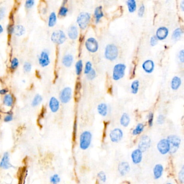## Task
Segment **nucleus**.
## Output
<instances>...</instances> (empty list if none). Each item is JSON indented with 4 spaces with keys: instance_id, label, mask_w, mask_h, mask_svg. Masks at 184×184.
Segmentation results:
<instances>
[{
    "instance_id": "41",
    "label": "nucleus",
    "mask_w": 184,
    "mask_h": 184,
    "mask_svg": "<svg viewBox=\"0 0 184 184\" xmlns=\"http://www.w3.org/2000/svg\"><path fill=\"white\" fill-rule=\"evenodd\" d=\"M93 68H92V63L90 61L86 62V63H85V68L84 69V74L86 75L91 72V70Z\"/></svg>"
},
{
    "instance_id": "42",
    "label": "nucleus",
    "mask_w": 184,
    "mask_h": 184,
    "mask_svg": "<svg viewBox=\"0 0 184 184\" xmlns=\"http://www.w3.org/2000/svg\"><path fill=\"white\" fill-rule=\"evenodd\" d=\"M165 119H166V118H165V115L162 114H160L157 117L156 123L159 125H162L165 123Z\"/></svg>"
},
{
    "instance_id": "30",
    "label": "nucleus",
    "mask_w": 184,
    "mask_h": 184,
    "mask_svg": "<svg viewBox=\"0 0 184 184\" xmlns=\"http://www.w3.org/2000/svg\"><path fill=\"white\" fill-rule=\"evenodd\" d=\"M128 11L130 13H133L136 10L137 5L135 0H128L126 2Z\"/></svg>"
},
{
    "instance_id": "37",
    "label": "nucleus",
    "mask_w": 184,
    "mask_h": 184,
    "mask_svg": "<svg viewBox=\"0 0 184 184\" xmlns=\"http://www.w3.org/2000/svg\"><path fill=\"white\" fill-rule=\"evenodd\" d=\"M178 180L180 184L184 183V166L183 165L178 173Z\"/></svg>"
},
{
    "instance_id": "10",
    "label": "nucleus",
    "mask_w": 184,
    "mask_h": 184,
    "mask_svg": "<svg viewBox=\"0 0 184 184\" xmlns=\"http://www.w3.org/2000/svg\"><path fill=\"white\" fill-rule=\"evenodd\" d=\"M72 90L69 86L64 88L60 94V100L63 104H67L69 103L72 98Z\"/></svg>"
},
{
    "instance_id": "34",
    "label": "nucleus",
    "mask_w": 184,
    "mask_h": 184,
    "mask_svg": "<svg viewBox=\"0 0 184 184\" xmlns=\"http://www.w3.org/2000/svg\"><path fill=\"white\" fill-rule=\"evenodd\" d=\"M83 69V63L82 60H78L75 64V72L77 76H80Z\"/></svg>"
},
{
    "instance_id": "7",
    "label": "nucleus",
    "mask_w": 184,
    "mask_h": 184,
    "mask_svg": "<svg viewBox=\"0 0 184 184\" xmlns=\"http://www.w3.org/2000/svg\"><path fill=\"white\" fill-rule=\"evenodd\" d=\"M157 151L160 154L165 156L170 153L171 146L166 138H162L158 142L156 145Z\"/></svg>"
},
{
    "instance_id": "15",
    "label": "nucleus",
    "mask_w": 184,
    "mask_h": 184,
    "mask_svg": "<svg viewBox=\"0 0 184 184\" xmlns=\"http://www.w3.org/2000/svg\"><path fill=\"white\" fill-rule=\"evenodd\" d=\"M164 172V167L162 164H156L152 170L153 177L155 180H158L163 176Z\"/></svg>"
},
{
    "instance_id": "25",
    "label": "nucleus",
    "mask_w": 184,
    "mask_h": 184,
    "mask_svg": "<svg viewBox=\"0 0 184 184\" xmlns=\"http://www.w3.org/2000/svg\"><path fill=\"white\" fill-rule=\"evenodd\" d=\"M94 15L95 23L96 24H98L100 22L101 19H102V17L104 16V12L103 11L102 6H98V7H97L95 9Z\"/></svg>"
},
{
    "instance_id": "35",
    "label": "nucleus",
    "mask_w": 184,
    "mask_h": 184,
    "mask_svg": "<svg viewBox=\"0 0 184 184\" xmlns=\"http://www.w3.org/2000/svg\"><path fill=\"white\" fill-rule=\"evenodd\" d=\"M97 178L98 179L99 181H101L102 183H105L107 180V176L106 173H105L103 171H99L98 173H97Z\"/></svg>"
},
{
    "instance_id": "11",
    "label": "nucleus",
    "mask_w": 184,
    "mask_h": 184,
    "mask_svg": "<svg viewBox=\"0 0 184 184\" xmlns=\"http://www.w3.org/2000/svg\"><path fill=\"white\" fill-rule=\"evenodd\" d=\"M39 65L40 66L45 68L49 65L50 63V57L49 50L44 49L42 50L39 54L38 57Z\"/></svg>"
},
{
    "instance_id": "46",
    "label": "nucleus",
    "mask_w": 184,
    "mask_h": 184,
    "mask_svg": "<svg viewBox=\"0 0 184 184\" xmlns=\"http://www.w3.org/2000/svg\"><path fill=\"white\" fill-rule=\"evenodd\" d=\"M35 3V2L34 0H27L25 2V7L27 9H30L33 7Z\"/></svg>"
},
{
    "instance_id": "43",
    "label": "nucleus",
    "mask_w": 184,
    "mask_h": 184,
    "mask_svg": "<svg viewBox=\"0 0 184 184\" xmlns=\"http://www.w3.org/2000/svg\"><path fill=\"white\" fill-rule=\"evenodd\" d=\"M96 77V72L94 69H92L91 72L86 74V77L88 80H94Z\"/></svg>"
},
{
    "instance_id": "40",
    "label": "nucleus",
    "mask_w": 184,
    "mask_h": 184,
    "mask_svg": "<svg viewBox=\"0 0 184 184\" xmlns=\"http://www.w3.org/2000/svg\"><path fill=\"white\" fill-rule=\"evenodd\" d=\"M154 113L152 112L148 113V115L147 116V124L148 127H152L154 123Z\"/></svg>"
},
{
    "instance_id": "38",
    "label": "nucleus",
    "mask_w": 184,
    "mask_h": 184,
    "mask_svg": "<svg viewBox=\"0 0 184 184\" xmlns=\"http://www.w3.org/2000/svg\"><path fill=\"white\" fill-rule=\"evenodd\" d=\"M68 11H69L68 8L64 5H63L60 7V8L59 9L58 16L60 17H66L68 13Z\"/></svg>"
},
{
    "instance_id": "24",
    "label": "nucleus",
    "mask_w": 184,
    "mask_h": 184,
    "mask_svg": "<svg viewBox=\"0 0 184 184\" xmlns=\"http://www.w3.org/2000/svg\"><path fill=\"white\" fill-rule=\"evenodd\" d=\"M74 58L73 55L70 54H68L64 55L62 58V63L65 67L69 68L72 66V64L74 62Z\"/></svg>"
},
{
    "instance_id": "19",
    "label": "nucleus",
    "mask_w": 184,
    "mask_h": 184,
    "mask_svg": "<svg viewBox=\"0 0 184 184\" xmlns=\"http://www.w3.org/2000/svg\"><path fill=\"white\" fill-rule=\"evenodd\" d=\"M49 107L52 113H56L60 108V102L55 97H51L49 102Z\"/></svg>"
},
{
    "instance_id": "31",
    "label": "nucleus",
    "mask_w": 184,
    "mask_h": 184,
    "mask_svg": "<svg viewBox=\"0 0 184 184\" xmlns=\"http://www.w3.org/2000/svg\"><path fill=\"white\" fill-rule=\"evenodd\" d=\"M25 32V28L22 25H16L14 26V34L16 36H22Z\"/></svg>"
},
{
    "instance_id": "29",
    "label": "nucleus",
    "mask_w": 184,
    "mask_h": 184,
    "mask_svg": "<svg viewBox=\"0 0 184 184\" xmlns=\"http://www.w3.org/2000/svg\"><path fill=\"white\" fill-rule=\"evenodd\" d=\"M57 21V17L56 13L52 11L50 14L48 21V25L50 28L54 27Z\"/></svg>"
},
{
    "instance_id": "5",
    "label": "nucleus",
    "mask_w": 184,
    "mask_h": 184,
    "mask_svg": "<svg viewBox=\"0 0 184 184\" xmlns=\"http://www.w3.org/2000/svg\"><path fill=\"white\" fill-rule=\"evenodd\" d=\"M91 15L88 12H81L77 17V23L82 30H85L90 22Z\"/></svg>"
},
{
    "instance_id": "48",
    "label": "nucleus",
    "mask_w": 184,
    "mask_h": 184,
    "mask_svg": "<svg viewBox=\"0 0 184 184\" xmlns=\"http://www.w3.org/2000/svg\"><path fill=\"white\" fill-rule=\"evenodd\" d=\"M158 39H157V37L155 35L151 36L150 39V44L151 45V46L152 47L156 46L158 44Z\"/></svg>"
},
{
    "instance_id": "50",
    "label": "nucleus",
    "mask_w": 184,
    "mask_h": 184,
    "mask_svg": "<svg viewBox=\"0 0 184 184\" xmlns=\"http://www.w3.org/2000/svg\"><path fill=\"white\" fill-rule=\"evenodd\" d=\"M14 25H8L7 27V33L9 35H12L13 34V32H14Z\"/></svg>"
},
{
    "instance_id": "9",
    "label": "nucleus",
    "mask_w": 184,
    "mask_h": 184,
    "mask_svg": "<svg viewBox=\"0 0 184 184\" xmlns=\"http://www.w3.org/2000/svg\"><path fill=\"white\" fill-rule=\"evenodd\" d=\"M66 39V35L63 30H55L51 35V40L55 44L58 45L63 44Z\"/></svg>"
},
{
    "instance_id": "33",
    "label": "nucleus",
    "mask_w": 184,
    "mask_h": 184,
    "mask_svg": "<svg viewBox=\"0 0 184 184\" xmlns=\"http://www.w3.org/2000/svg\"><path fill=\"white\" fill-rule=\"evenodd\" d=\"M139 84L140 83L139 81L137 80H135L132 82L131 84V92L132 94H138V91H139Z\"/></svg>"
},
{
    "instance_id": "54",
    "label": "nucleus",
    "mask_w": 184,
    "mask_h": 184,
    "mask_svg": "<svg viewBox=\"0 0 184 184\" xmlns=\"http://www.w3.org/2000/svg\"><path fill=\"white\" fill-rule=\"evenodd\" d=\"M3 30H4V29H3V27H2V25L0 24V34L3 33Z\"/></svg>"
},
{
    "instance_id": "52",
    "label": "nucleus",
    "mask_w": 184,
    "mask_h": 184,
    "mask_svg": "<svg viewBox=\"0 0 184 184\" xmlns=\"http://www.w3.org/2000/svg\"><path fill=\"white\" fill-rule=\"evenodd\" d=\"M8 89L7 88H3L0 89V95H5L6 94H8Z\"/></svg>"
},
{
    "instance_id": "4",
    "label": "nucleus",
    "mask_w": 184,
    "mask_h": 184,
    "mask_svg": "<svg viewBox=\"0 0 184 184\" xmlns=\"http://www.w3.org/2000/svg\"><path fill=\"white\" fill-rule=\"evenodd\" d=\"M126 69L127 66L125 64H116L113 68V80L117 81L123 78L125 74Z\"/></svg>"
},
{
    "instance_id": "2",
    "label": "nucleus",
    "mask_w": 184,
    "mask_h": 184,
    "mask_svg": "<svg viewBox=\"0 0 184 184\" xmlns=\"http://www.w3.org/2000/svg\"><path fill=\"white\" fill-rule=\"evenodd\" d=\"M118 55L119 50L115 44H109L106 45L104 49V56L107 60L113 61L117 58Z\"/></svg>"
},
{
    "instance_id": "14",
    "label": "nucleus",
    "mask_w": 184,
    "mask_h": 184,
    "mask_svg": "<svg viewBox=\"0 0 184 184\" xmlns=\"http://www.w3.org/2000/svg\"><path fill=\"white\" fill-rule=\"evenodd\" d=\"M118 173L121 177H125L131 171V166L129 162L122 161L118 164L117 167Z\"/></svg>"
},
{
    "instance_id": "17",
    "label": "nucleus",
    "mask_w": 184,
    "mask_h": 184,
    "mask_svg": "<svg viewBox=\"0 0 184 184\" xmlns=\"http://www.w3.org/2000/svg\"><path fill=\"white\" fill-rule=\"evenodd\" d=\"M168 34L169 29L168 28L165 26H162L157 29L155 35L157 37L158 41H163L168 37Z\"/></svg>"
},
{
    "instance_id": "47",
    "label": "nucleus",
    "mask_w": 184,
    "mask_h": 184,
    "mask_svg": "<svg viewBox=\"0 0 184 184\" xmlns=\"http://www.w3.org/2000/svg\"><path fill=\"white\" fill-rule=\"evenodd\" d=\"M13 120V115L12 113H8L3 118V121L5 123L11 122Z\"/></svg>"
},
{
    "instance_id": "21",
    "label": "nucleus",
    "mask_w": 184,
    "mask_h": 184,
    "mask_svg": "<svg viewBox=\"0 0 184 184\" xmlns=\"http://www.w3.org/2000/svg\"><path fill=\"white\" fill-rule=\"evenodd\" d=\"M181 84H182V80L181 78L178 76H175L173 77L171 81V88L173 90H177L181 86Z\"/></svg>"
},
{
    "instance_id": "1",
    "label": "nucleus",
    "mask_w": 184,
    "mask_h": 184,
    "mask_svg": "<svg viewBox=\"0 0 184 184\" xmlns=\"http://www.w3.org/2000/svg\"><path fill=\"white\" fill-rule=\"evenodd\" d=\"M92 133L89 130L83 131L79 137V147L82 151H86L90 147L92 141Z\"/></svg>"
},
{
    "instance_id": "44",
    "label": "nucleus",
    "mask_w": 184,
    "mask_h": 184,
    "mask_svg": "<svg viewBox=\"0 0 184 184\" xmlns=\"http://www.w3.org/2000/svg\"><path fill=\"white\" fill-rule=\"evenodd\" d=\"M32 69V65L29 62H25L23 64V70L25 72H30Z\"/></svg>"
},
{
    "instance_id": "23",
    "label": "nucleus",
    "mask_w": 184,
    "mask_h": 184,
    "mask_svg": "<svg viewBox=\"0 0 184 184\" xmlns=\"http://www.w3.org/2000/svg\"><path fill=\"white\" fill-rule=\"evenodd\" d=\"M97 110L99 115H101L103 117H106L109 112L108 106L105 103H102L98 105Z\"/></svg>"
},
{
    "instance_id": "28",
    "label": "nucleus",
    "mask_w": 184,
    "mask_h": 184,
    "mask_svg": "<svg viewBox=\"0 0 184 184\" xmlns=\"http://www.w3.org/2000/svg\"><path fill=\"white\" fill-rule=\"evenodd\" d=\"M184 34L183 29L181 28H177L173 30L172 34V39L174 41H178L181 39V36Z\"/></svg>"
},
{
    "instance_id": "26",
    "label": "nucleus",
    "mask_w": 184,
    "mask_h": 184,
    "mask_svg": "<svg viewBox=\"0 0 184 184\" xmlns=\"http://www.w3.org/2000/svg\"><path fill=\"white\" fill-rule=\"evenodd\" d=\"M14 103V98L11 94L5 95L3 98V104L7 107H11Z\"/></svg>"
},
{
    "instance_id": "6",
    "label": "nucleus",
    "mask_w": 184,
    "mask_h": 184,
    "mask_svg": "<svg viewBox=\"0 0 184 184\" xmlns=\"http://www.w3.org/2000/svg\"><path fill=\"white\" fill-rule=\"evenodd\" d=\"M152 145V140L148 135H143L140 137L138 143V148L142 151L143 153L148 151L151 148Z\"/></svg>"
},
{
    "instance_id": "3",
    "label": "nucleus",
    "mask_w": 184,
    "mask_h": 184,
    "mask_svg": "<svg viewBox=\"0 0 184 184\" xmlns=\"http://www.w3.org/2000/svg\"><path fill=\"white\" fill-rule=\"evenodd\" d=\"M166 139H168L170 144L171 150L170 154H175L181 145V138L178 135H171L168 136Z\"/></svg>"
},
{
    "instance_id": "32",
    "label": "nucleus",
    "mask_w": 184,
    "mask_h": 184,
    "mask_svg": "<svg viewBox=\"0 0 184 184\" xmlns=\"http://www.w3.org/2000/svg\"><path fill=\"white\" fill-rule=\"evenodd\" d=\"M43 101V97L39 94H36L34 97L31 102V106L33 107H36L39 106V105Z\"/></svg>"
},
{
    "instance_id": "13",
    "label": "nucleus",
    "mask_w": 184,
    "mask_h": 184,
    "mask_svg": "<svg viewBox=\"0 0 184 184\" xmlns=\"http://www.w3.org/2000/svg\"><path fill=\"white\" fill-rule=\"evenodd\" d=\"M130 158L134 165H139L143 161V152L138 148H136L132 151Z\"/></svg>"
},
{
    "instance_id": "20",
    "label": "nucleus",
    "mask_w": 184,
    "mask_h": 184,
    "mask_svg": "<svg viewBox=\"0 0 184 184\" xmlns=\"http://www.w3.org/2000/svg\"><path fill=\"white\" fill-rule=\"evenodd\" d=\"M68 36L69 39L72 40H75L78 38L79 35L78 29L76 25H71L68 29L67 31Z\"/></svg>"
},
{
    "instance_id": "12",
    "label": "nucleus",
    "mask_w": 184,
    "mask_h": 184,
    "mask_svg": "<svg viewBox=\"0 0 184 184\" xmlns=\"http://www.w3.org/2000/svg\"><path fill=\"white\" fill-rule=\"evenodd\" d=\"M86 49L91 53L96 52L99 49V43L96 39L94 37H89L85 42Z\"/></svg>"
},
{
    "instance_id": "51",
    "label": "nucleus",
    "mask_w": 184,
    "mask_h": 184,
    "mask_svg": "<svg viewBox=\"0 0 184 184\" xmlns=\"http://www.w3.org/2000/svg\"><path fill=\"white\" fill-rule=\"evenodd\" d=\"M6 15V8L3 7H0V20H2Z\"/></svg>"
},
{
    "instance_id": "53",
    "label": "nucleus",
    "mask_w": 184,
    "mask_h": 184,
    "mask_svg": "<svg viewBox=\"0 0 184 184\" xmlns=\"http://www.w3.org/2000/svg\"><path fill=\"white\" fill-rule=\"evenodd\" d=\"M180 8H181V10H182V11H184V0H183V1H181V3H180Z\"/></svg>"
},
{
    "instance_id": "36",
    "label": "nucleus",
    "mask_w": 184,
    "mask_h": 184,
    "mask_svg": "<svg viewBox=\"0 0 184 184\" xmlns=\"http://www.w3.org/2000/svg\"><path fill=\"white\" fill-rule=\"evenodd\" d=\"M19 60L16 57H14L11 60L10 62V68L12 70H15L19 66Z\"/></svg>"
},
{
    "instance_id": "27",
    "label": "nucleus",
    "mask_w": 184,
    "mask_h": 184,
    "mask_svg": "<svg viewBox=\"0 0 184 184\" xmlns=\"http://www.w3.org/2000/svg\"><path fill=\"white\" fill-rule=\"evenodd\" d=\"M145 125L142 123H139L137 124L135 128L132 130V135L133 136H138L141 135L144 131Z\"/></svg>"
},
{
    "instance_id": "16",
    "label": "nucleus",
    "mask_w": 184,
    "mask_h": 184,
    "mask_svg": "<svg viewBox=\"0 0 184 184\" xmlns=\"http://www.w3.org/2000/svg\"><path fill=\"white\" fill-rule=\"evenodd\" d=\"M12 168H14V166L10 162L9 154L8 152H6L4 153L0 161V168L3 170H8Z\"/></svg>"
},
{
    "instance_id": "49",
    "label": "nucleus",
    "mask_w": 184,
    "mask_h": 184,
    "mask_svg": "<svg viewBox=\"0 0 184 184\" xmlns=\"http://www.w3.org/2000/svg\"><path fill=\"white\" fill-rule=\"evenodd\" d=\"M178 57L179 61L183 63L184 62V49H181L180 50L178 54Z\"/></svg>"
},
{
    "instance_id": "39",
    "label": "nucleus",
    "mask_w": 184,
    "mask_h": 184,
    "mask_svg": "<svg viewBox=\"0 0 184 184\" xmlns=\"http://www.w3.org/2000/svg\"><path fill=\"white\" fill-rule=\"evenodd\" d=\"M61 181L60 177L58 174H54L50 178V181L51 184H58Z\"/></svg>"
},
{
    "instance_id": "55",
    "label": "nucleus",
    "mask_w": 184,
    "mask_h": 184,
    "mask_svg": "<svg viewBox=\"0 0 184 184\" xmlns=\"http://www.w3.org/2000/svg\"><path fill=\"white\" fill-rule=\"evenodd\" d=\"M165 184H173L172 183H171V182H168V183H166Z\"/></svg>"
},
{
    "instance_id": "22",
    "label": "nucleus",
    "mask_w": 184,
    "mask_h": 184,
    "mask_svg": "<svg viewBox=\"0 0 184 184\" xmlns=\"http://www.w3.org/2000/svg\"><path fill=\"white\" fill-rule=\"evenodd\" d=\"M131 122V118L127 112H124L121 115L119 119V123L121 127H127L129 126Z\"/></svg>"
},
{
    "instance_id": "18",
    "label": "nucleus",
    "mask_w": 184,
    "mask_h": 184,
    "mask_svg": "<svg viewBox=\"0 0 184 184\" xmlns=\"http://www.w3.org/2000/svg\"><path fill=\"white\" fill-rule=\"evenodd\" d=\"M142 69L145 72L150 74L154 71L155 64L153 60H145L142 64Z\"/></svg>"
},
{
    "instance_id": "8",
    "label": "nucleus",
    "mask_w": 184,
    "mask_h": 184,
    "mask_svg": "<svg viewBox=\"0 0 184 184\" xmlns=\"http://www.w3.org/2000/svg\"><path fill=\"white\" fill-rule=\"evenodd\" d=\"M109 137L111 142L112 143H119L124 137V132L121 128L115 127L110 131Z\"/></svg>"
},
{
    "instance_id": "45",
    "label": "nucleus",
    "mask_w": 184,
    "mask_h": 184,
    "mask_svg": "<svg viewBox=\"0 0 184 184\" xmlns=\"http://www.w3.org/2000/svg\"><path fill=\"white\" fill-rule=\"evenodd\" d=\"M145 11V7L144 4H141L138 10V15L139 17H143Z\"/></svg>"
}]
</instances>
